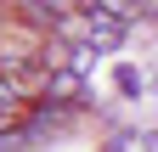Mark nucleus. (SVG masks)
Here are the masks:
<instances>
[{
    "label": "nucleus",
    "mask_w": 158,
    "mask_h": 152,
    "mask_svg": "<svg viewBox=\"0 0 158 152\" xmlns=\"http://www.w3.org/2000/svg\"><path fill=\"white\" fill-rule=\"evenodd\" d=\"M113 79H118V90H124V96H141V90H147V79H141V68H130V62L118 68Z\"/></svg>",
    "instance_id": "obj_1"
},
{
    "label": "nucleus",
    "mask_w": 158,
    "mask_h": 152,
    "mask_svg": "<svg viewBox=\"0 0 158 152\" xmlns=\"http://www.w3.org/2000/svg\"><path fill=\"white\" fill-rule=\"evenodd\" d=\"M135 146H141V152H158V130H147V135H135Z\"/></svg>",
    "instance_id": "obj_2"
}]
</instances>
